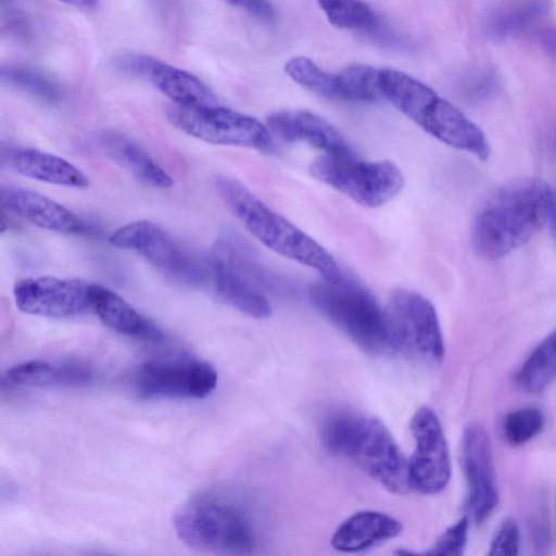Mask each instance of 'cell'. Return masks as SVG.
Listing matches in <instances>:
<instances>
[{"label": "cell", "mask_w": 556, "mask_h": 556, "mask_svg": "<svg viewBox=\"0 0 556 556\" xmlns=\"http://www.w3.org/2000/svg\"><path fill=\"white\" fill-rule=\"evenodd\" d=\"M553 190L538 178H520L497 188L472 223L476 251L500 258L527 243L546 223Z\"/></svg>", "instance_id": "obj_1"}, {"label": "cell", "mask_w": 556, "mask_h": 556, "mask_svg": "<svg viewBox=\"0 0 556 556\" xmlns=\"http://www.w3.org/2000/svg\"><path fill=\"white\" fill-rule=\"evenodd\" d=\"M215 188L229 211L262 244L313 268L323 279L339 281L342 278L338 263L323 245L267 206L239 180L217 176Z\"/></svg>", "instance_id": "obj_2"}, {"label": "cell", "mask_w": 556, "mask_h": 556, "mask_svg": "<svg viewBox=\"0 0 556 556\" xmlns=\"http://www.w3.org/2000/svg\"><path fill=\"white\" fill-rule=\"evenodd\" d=\"M325 446L352 460L392 493L409 489L407 462L396 441L378 418L350 409L330 414L321 426Z\"/></svg>", "instance_id": "obj_3"}, {"label": "cell", "mask_w": 556, "mask_h": 556, "mask_svg": "<svg viewBox=\"0 0 556 556\" xmlns=\"http://www.w3.org/2000/svg\"><path fill=\"white\" fill-rule=\"evenodd\" d=\"M383 99L443 143L484 161L490 144L478 125L431 87L394 68L380 70Z\"/></svg>", "instance_id": "obj_4"}, {"label": "cell", "mask_w": 556, "mask_h": 556, "mask_svg": "<svg viewBox=\"0 0 556 556\" xmlns=\"http://www.w3.org/2000/svg\"><path fill=\"white\" fill-rule=\"evenodd\" d=\"M313 305L361 350L374 356L395 354L384 307L357 281L323 279L309 287Z\"/></svg>", "instance_id": "obj_5"}, {"label": "cell", "mask_w": 556, "mask_h": 556, "mask_svg": "<svg viewBox=\"0 0 556 556\" xmlns=\"http://www.w3.org/2000/svg\"><path fill=\"white\" fill-rule=\"evenodd\" d=\"M177 536L190 548L226 555H248L257 538L249 514L236 502L214 494L197 496L174 517Z\"/></svg>", "instance_id": "obj_6"}, {"label": "cell", "mask_w": 556, "mask_h": 556, "mask_svg": "<svg viewBox=\"0 0 556 556\" xmlns=\"http://www.w3.org/2000/svg\"><path fill=\"white\" fill-rule=\"evenodd\" d=\"M317 180L367 207L394 199L404 187L401 169L390 161H365L352 152L324 153L308 166Z\"/></svg>", "instance_id": "obj_7"}, {"label": "cell", "mask_w": 556, "mask_h": 556, "mask_svg": "<svg viewBox=\"0 0 556 556\" xmlns=\"http://www.w3.org/2000/svg\"><path fill=\"white\" fill-rule=\"evenodd\" d=\"M116 248L129 250L168 278L198 287L211 279V261L202 260L172 233L150 220H136L117 228L109 238Z\"/></svg>", "instance_id": "obj_8"}, {"label": "cell", "mask_w": 556, "mask_h": 556, "mask_svg": "<svg viewBox=\"0 0 556 556\" xmlns=\"http://www.w3.org/2000/svg\"><path fill=\"white\" fill-rule=\"evenodd\" d=\"M394 344L430 366L440 365L445 355L443 334L433 304L422 294L394 290L384 306Z\"/></svg>", "instance_id": "obj_9"}, {"label": "cell", "mask_w": 556, "mask_h": 556, "mask_svg": "<svg viewBox=\"0 0 556 556\" xmlns=\"http://www.w3.org/2000/svg\"><path fill=\"white\" fill-rule=\"evenodd\" d=\"M167 116L177 128L207 143L262 151L271 147V134L261 122L218 104L195 108L174 104Z\"/></svg>", "instance_id": "obj_10"}, {"label": "cell", "mask_w": 556, "mask_h": 556, "mask_svg": "<svg viewBox=\"0 0 556 556\" xmlns=\"http://www.w3.org/2000/svg\"><path fill=\"white\" fill-rule=\"evenodd\" d=\"M415 448L407 462L409 488L421 494L440 493L447 485L452 466L447 441L433 409L420 407L412 417Z\"/></svg>", "instance_id": "obj_11"}, {"label": "cell", "mask_w": 556, "mask_h": 556, "mask_svg": "<svg viewBox=\"0 0 556 556\" xmlns=\"http://www.w3.org/2000/svg\"><path fill=\"white\" fill-rule=\"evenodd\" d=\"M216 386L215 368L192 357L151 361L135 376L136 390L143 397L202 399Z\"/></svg>", "instance_id": "obj_12"}, {"label": "cell", "mask_w": 556, "mask_h": 556, "mask_svg": "<svg viewBox=\"0 0 556 556\" xmlns=\"http://www.w3.org/2000/svg\"><path fill=\"white\" fill-rule=\"evenodd\" d=\"M89 286L75 278H24L14 285L13 295L18 309L26 314L64 318L90 309Z\"/></svg>", "instance_id": "obj_13"}, {"label": "cell", "mask_w": 556, "mask_h": 556, "mask_svg": "<svg viewBox=\"0 0 556 556\" xmlns=\"http://www.w3.org/2000/svg\"><path fill=\"white\" fill-rule=\"evenodd\" d=\"M112 65L124 74L147 78L177 105L195 108L217 104L214 94L200 78L153 56L126 52L116 55Z\"/></svg>", "instance_id": "obj_14"}, {"label": "cell", "mask_w": 556, "mask_h": 556, "mask_svg": "<svg viewBox=\"0 0 556 556\" xmlns=\"http://www.w3.org/2000/svg\"><path fill=\"white\" fill-rule=\"evenodd\" d=\"M460 459L468 484L471 515L477 522H482L498 503L492 445L482 425L471 422L465 428Z\"/></svg>", "instance_id": "obj_15"}, {"label": "cell", "mask_w": 556, "mask_h": 556, "mask_svg": "<svg viewBox=\"0 0 556 556\" xmlns=\"http://www.w3.org/2000/svg\"><path fill=\"white\" fill-rule=\"evenodd\" d=\"M270 134L286 142L306 143L324 153H348L352 148L327 119L307 110L288 109L266 117Z\"/></svg>", "instance_id": "obj_16"}, {"label": "cell", "mask_w": 556, "mask_h": 556, "mask_svg": "<svg viewBox=\"0 0 556 556\" xmlns=\"http://www.w3.org/2000/svg\"><path fill=\"white\" fill-rule=\"evenodd\" d=\"M0 198L4 210L41 229L61 233H83L88 229L72 211L37 191L2 186Z\"/></svg>", "instance_id": "obj_17"}, {"label": "cell", "mask_w": 556, "mask_h": 556, "mask_svg": "<svg viewBox=\"0 0 556 556\" xmlns=\"http://www.w3.org/2000/svg\"><path fill=\"white\" fill-rule=\"evenodd\" d=\"M402 530V523L386 513L361 510L336 529L331 545L342 553L363 552L397 536Z\"/></svg>", "instance_id": "obj_18"}, {"label": "cell", "mask_w": 556, "mask_h": 556, "mask_svg": "<svg viewBox=\"0 0 556 556\" xmlns=\"http://www.w3.org/2000/svg\"><path fill=\"white\" fill-rule=\"evenodd\" d=\"M211 279L220 301L253 318H267L271 305L245 276L215 254L211 258Z\"/></svg>", "instance_id": "obj_19"}, {"label": "cell", "mask_w": 556, "mask_h": 556, "mask_svg": "<svg viewBox=\"0 0 556 556\" xmlns=\"http://www.w3.org/2000/svg\"><path fill=\"white\" fill-rule=\"evenodd\" d=\"M89 308L108 327L129 337L159 340L162 332L111 289L97 283L89 286Z\"/></svg>", "instance_id": "obj_20"}, {"label": "cell", "mask_w": 556, "mask_h": 556, "mask_svg": "<svg viewBox=\"0 0 556 556\" xmlns=\"http://www.w3.org/2000/svg\"><path fill=\"white\" fill-rule=\"evenodd\" d=\"M99 139L106 154L141 182L162 189L173 186L172 176L143 147L128 136L109 130L102 132Z\"/></svg>", "instance_id": "obj_21"}, {"label": "cell", "mask_w": 556, "mask_h": 556, "mask_svg": "<svg viewBox=\"0 0 556 556\" xmlns=\"http://www.w3.org/2000/svg\"><path fill=\"white\" fill-rule=\"evenodd\" d=\"M13 169L42 182L72 188L89 186L88 176L67 160L34 148H21L11 155Z\"/></svg>", "instance_id": "obj_22"}, {"label": "cell", "mask_w": 556, "mask_h": 556, "mask_svg": "<svg viewBox=\"0 0 556 556\" xmlns=\"http://www.w3.org/2000/svg\"><path fill=\"white\" fill-rule=\"evenodd\" d=\"M9 381L35 388L77 387L92 381L93 371L79 363L27 361L7 371Z\"/></svg>", "instance_id": "obj_23"}, {"label": "cell", "mask_w": 556, "mask_h": 556, "mask_svg": "<svg viewBox=\"0 0 556 556\" xmlns=\"http://www.w3.org/2000/svg\"><path fill=\"white\" fill-rule=\"evenodd\" d=\"M329 23L334 27L376 34L381 18L364 0H316Z\"/></svg>", "instance_id": "obj_24"}, {"label": "cell", "mask_w": 556, "mask_h": 556, "mask_svg": "<svg viewBox=\"0 0 556 556\" xmlns=\"http://www.w3.org/2000/svg\"><path fill=\"white\" fill-rule=\"evenodd\" d=\"M0 79L4 85L45 102H58L64 94L62 86L55 78L29 66L2 65Z\"/></svg>", "instance_id": "obj_25"}, {"label": "cell", "mask_w": 556, "mask_h": 556, "mask_svg": "<svg viewBox=\"0 0 556 556\" xmlns=\"http://www.w3.org/2000/svg\"><path fill=\"white\" fill-rule=\"evenodd\" d=\"M556 379V330L548 334L528 356L517 375L526 391L542 392Z\"/></svg>", "instance_id": "obj_26"}, {"label": "cell", "mask_w": 556, "mask_h": 556, "mask_svg": "<svg viewBox=\"0 0 556 556\" xmlns=\"http://www.w3.org/2000/svg\"><path fill=\"white\" fill-rule=\"evenodd\" d=\"M338 100L353 102H377L383 99L380 85V68L354 64L336 74Z\"/></svg>", "instance_id": "obj_27"}, {"label": "cell", "mask_w": 556, "mask_h": 556, "mask_svg": "<svg viewBox=\"0 0 556 556\" xmlns=\"http://www.w3.org/2000/svg\"><path fill=\"white\" fill-rule=\"evenodd\" d=\"M285 72L298 85L325 98L338 100L336 74H331L306 56H293L285 64Z\"/></svg>", "instance_id": "obj_28"}, {"label": "cell", "mask_w": 556, "mask_h": 556, "mask_svg": "<svg viewBox=\"0 0 556 556\" xmlns=\"http://www.w3.org/2000/svg\"><path fill=\"white\" fill-rule=\"evenodd\" d=\"M545 425L543 413L535 407H525L506 415L503 432L511 445H521L536 437Z\"/></svg>", "instance_id": "obj_29"}, {"label": "cell", "mask_w": 556, "mask_h": 556, "mask_svg": "<svg viewBox=\"0 0 556 556\" xmlns=\"http://www.w3.org/2000/svg\"><path fill=\"white\" fill-rule=\"evenodd\" d=\"M468 518L464 517L447 528L425 553L427 555L459 556L464 553L468 538Z\"/></svg>", "instance_id": "obj_30"}, {"label": "cell", "mask_w": 556, "mask_h": 556, "mask_svg": "<svg viewBox=\"0 0 556 556\" xmlns=\"http://www.w3.org/2000/svg\"><path fill=\"white\" fill-rule=\"evenodd\" d=\"M519 546V527L513 518H506L494 533L488 554L491 556H513L518 554Z\"/></svg>", "instance_id": "obj_31"}, {"label": "cell", "mask_w": 556, "mask_h": 556, "mask_svg": "<svg viewBox=\"0 0 556 556\" xmlns=\"http://www.w3.org/2000/svg\"><path fill=\"white\" fill-rule=\"evenodd\" d=\"M540 5L532 4L525 8H520L517 11H511L498 16L492 24V33L494 36H504V34L511 33L519 29L529 20L533 18L540 11Z\"/></svg>", "instance_id": "obj_32"}, {"label": "cell", "mask_w": 556, "mask_h": 556, "mask_svg": "<svg viewBox=\"0 0 556 556\" xmlns=\"http://www.w3.org/2000/svg\"><path fill=\"white\" fill-rule=\"evenodd\" d=\"M239 7L263 20H270L275 15L274 7L269 0H224Z\"/></svg>", "instance_id": "obj_33"}, {"label": "cell", "mask_w": 556, "mask_h": 556, "mask_svg": "<svg viewBox=\"0 0 556 556\" xmlns=\"http://www.w3.org/2000/svg\"><path fill=\"white\" fill-rule=\"evenodd\" d=\"M546 224L548 225L553 238L556 240V191L552 192Z\"/></svg>", "instance_id": "obj_34"}, {"label": "cell", "mask_w": 556, "mask_h": 556, "mask_svg": "<svg viewBox=\"0 0 556 556\" xmlns=\"http://www.w3.org/2000/svg\"><path fill=\"white\" fill-rule=\"evenodd\" d=\"M545 51L556 58V30H545L541 37Z\"/></svg>", "instance_id": "obj_35"}, {"label": "cell", "mask_w": 556, "mask_h": 556, "mask_svg": "<svg viewBox=\"0 0 556 556\" xmlns=\"http://www.w3.org/2000/svg\"><path fill=\"white\" fill-rule=\"evenodd\" d=\"M66 4L74 5L81 9H92L97 7L99 0H56Z\"/></svg>", "instance_id": "obj_36"}]
</instances>
